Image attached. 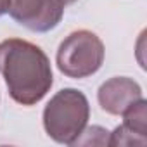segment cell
<instances>
[{
	"instance_id": "cell-1",
	"label": "cell",
	"mask_w": 147,
	"mask_h": 147,
	"mask_svg": "<svg viewBox=\"0 0 147 147\" xmlns=\"http://www.w3.org/2000/svg\"><path fill=\"white\" fill-rule=\"evenodd\" d=\"M0 75L9 95L23 106L40 102L54 83L50 61L31 42L9 38L0 43Z\"/></svg>"
},
{
	"instance_id": "cell-2",
	"label": "cell",
	"mask_w": 147,
	"mask_h": 147,
	"mask_svg": "<svg viewBox=\"0 0 147 147\" xmlns=\"http://www.w3.org/2000/svg\"><path fill=\"white\" fill-rule=\"evenodd\" d=\"M90 118L87 97L76 88L57 92L43 109V128L50 138L71 145L85 130Z\"/></svg>"
},
{
	"instance_id": "cell-3",
	"label": "cell",
	"mask_w": 147,
	"mask_h": 147,
	"mask_svg": "<svg viewBox=\"0 0 147 147\" xmlns=\"http://www.w3.org/2000/svg\"><path fill=\"white\" fill-rule=\"evenodd\" d=\"M102 40L88 31L78 30L69 33L57 49V67L67 78H87L97 73L104 62Z\"/></svg>"
},
{
	"instance_id": "cell-4",
	"label": "cell",
	"mask_w": 147,
	"mask_h": 147,
	"mask_svg": "<svg viewBox=\"0 0 147 147\" xmlns=\"http://www.w3.org/2000/svg\"><path fill=\"white\" fill-rule=\"evenodd\" d=\"M64 5V0H11L9 14L21 26L45 33L61 23Z\"/></svg>"
},
{
	"instance_id": "cell-5",
	"label": "cell",
	"mask_w": 147,
	"mask_h": 147,
	"mask_svg": "<svg viewBox=\"0 0 147 147\" xmlns=\"http://www.w3.org/2000/svg\"><path fill=\"white\" fill-rule=\"evenodd\" d=\"M97 99L106 113L123 114L133 102L142 99V88L131 78L116 76L100 85Z\"/></svg>"
},
{
	"instance_id": "cell-6",
	"label": "cell",
	"mask_w": 147,
	"mask_h": 147,
	"mask_svg": "<svg viewBox=\"0 0 147 147\" xmlns=\"http://www.w3.org/2000/svg\"><path fill=\"white\" fill-rule=\"evenodd\" d=\"M123 126L137 135L145 137L147 133V102L144 100V97L133 102L123 113Z\"/></svg>"
},
{
	"instance_id": "cell-7",
	"label": "cell",
	"mask_w": 147,
	"mask_h": 147,
	"mask_svg": "<svg viewBox=\"0 0 147 147\" xmlns=\"http://www.w3.org/2000/svg\"><path fill=\"white\" fill-rule=\"evenodd\" d=\"M71 145H109V131L102 126H90L83 130Z\"/></svg>"
},
{
	"instance_id": "cell-8",
	"label": "cell",
	"mask_w": 147,
	"mask_h": 147,
	"mask_svg": "<svg viewBox=\"0 0 147 147\" xmlns=\"http://www.w3.org/2000/svg\"><path fill=\"white\" fill-rule=\"evenodd\" d=\"M147 144V137L137 135L133 131H130L128 128H125L123 125L118 126L113 133H109V145H145Z\"/></svg>"
},
{
	"instance_id": "cell-9",
	"label": "cell",
	"mask_w": 147,
	"mask_h": 147,
	"mask_svg": "<svg viewBox=\"0 0 147 147\" xmlns=\"http://www.w3.org/2000/svg\"><path fill=\"white\" fill-rule=\"evenodd\" d=\"M9 4H11V0H0V16L9 12Z\"/></svg>"
},
{
	"instance_id": "cell-10",
	"label": "cell",
	"mask_w": 147,
	"mask_h": 147,
	"mask_svg": "<svg viewBox=\"0 0 147 147\" xmlns=\"http://www.w3.org/2000/svg\"><path fill=\"white\" fill-rule=\"evenodd\" d=\"M73 2H76V0H64V4H73Z\"/></svg>"
}]
</instances>
